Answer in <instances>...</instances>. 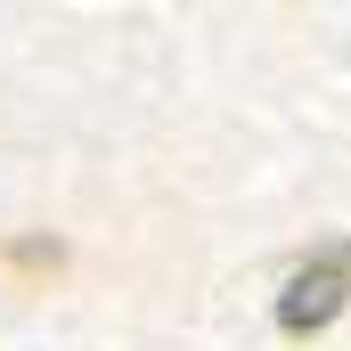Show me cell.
<instances>
[{
	"label": "cell",
	"instance_id": "obj_1",
	"mask_svg": "<svg viewBox=\"0 0 351 351\" xmlns=\"http://www.w3.org/2000/svg\"><path fill=\"white\" fill-rule=\"evenodd\" d=\"M343 302H351V237H343V245H319L311 262L286 278L278 327H286V335H319L327 319H343Z\"/></svg>",
	"mask_w": 351,
	"mask_h": 351
},
{
	"label": "cell",
	"instance_id": "obj_2",
	"mask_svg": "<svg viewBox=\"0 0 351 351\" xmlns=\"http://www.w3.org/2000/svg\"><path fill=\"white\" fill-rule=\"evenodd\" d=\"M0 262L16 269V278H58V269H66V245H49V237H8Z\"/></svg>",
	"mask_w": 351,
	"mask_h": 351
}]
</instances>
